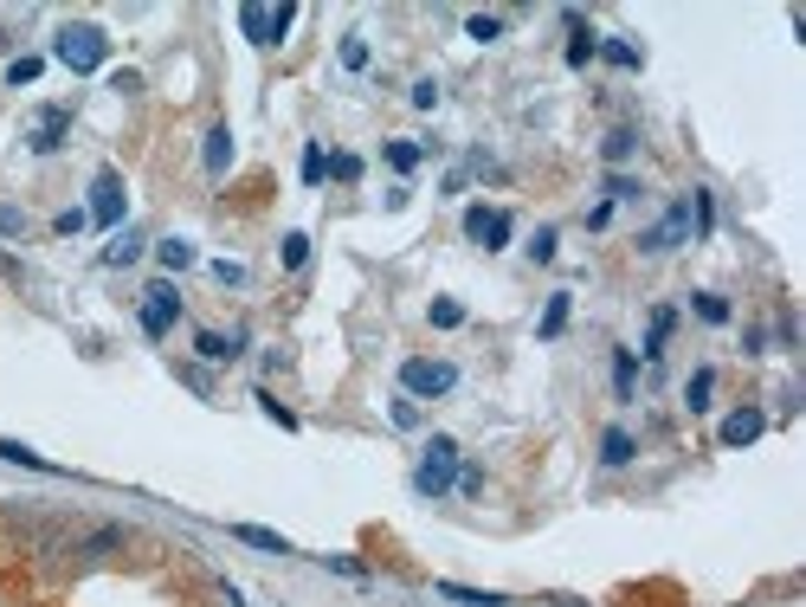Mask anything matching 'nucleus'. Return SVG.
<instances>
[{
  "mask_svg": "<svg viewBox=\"0 0 806 607\" xmlns=\"http://www.w3.org/2000/svg\"><path fill=\"white\" fill-rule=\"evenodd\" d=\"M413 485H420L426 497L452 492V485H458V440L433 433V440H426V453H420V465H413Z\"/></svg>",
  "mask_w": 806,
  "mask_h": 607,
  "instance_id": "1",
  "label": "nucleus"
},
{
  "mask_svg": "<svg viewBox=\"0 0 806 607\" xmlns=\"http://www.w3.org/2000/svg\"><path fill=\"white\" fill-rule=\"evenodd\" d=\"M104 59H111V39H104V27L72 20V27L59 33V65H72V72H97Z\"/></svg>",
  "mask_w": 806,
  "mask_h": 607,
  "instance_id": "2",
  "label": "nucleus"
},
{
  "mask_svg": "<svg viewBox=\"0 0 806 607\" xmlns=\"http://www.w3.org/2000/svg\"><path fill=\"white\" fill-rule=\"evenodd\" d=\"M401 388L406 394H452L458 388V369L452 362H433V356H413V362H401Z\"/></svg>",
  "mask_w": 806,
  "mask_h": 607,
  "instance_id": "3",
  "label": "nucleus"
},
{
  "mask_svg": "<svg viewBox=\"0 0 806 607\" xmlns=\"http://www.w3.org/2000/svg\"><path fill=\"white\" fill-rule=\"evenodd\" d=\"M291 20H297V7H239V33L252 45H278L291 33Z\"/></svg>",
  "mask_w": 806,
  "mask_h": 607,
  "instance_id": "4",
  "label": "nucleus"
},
{
  "mask_svg": "<svg viewBox=\"0 0 806 607\" xmlns=\"http://www.w3.org/2000/svg\"><path fill=\"white\" fill-rule=\"evenodd\" d=\"M175 317H182V291H175L168 278H155V285L143 291V330H148V337H168V330H175Z\"/></svg>",
  "mask_w": 806,
  "mask_h": 607,
  "instance_id": "5",
  "label": "nucleus"
},
{
  "mask_svg": "<svg viewBox=\"0 0 806 607\" xmlns=\"http://www.w3.org/2000/svg\"><path fill=\"white\" fill-rule=\"evenodd\" d=\"M684 239H691V207H684V200H671V207L659 214V227L639 233V246H645V253H678Z\"/></svg>",
  "mask_w": 806,
  "mask_h": 607,
  "instance_id": "6",
  "label": "nucleus"
},
{
  "mask_svg": "<svg viewBox=\"0 0 806 607\" xmlns=\"http://www.w3.org/2000/svg\"><path fill=\"white\" fill-rule=\"evenodd\" d=\"M465 239H477L484 253H497V246L510 239V214H504V207H472V214H465Z\"/></svg>",
  "mask_w": 806,
  "mask_h": 607,
  "instance_id": "7",
  "label": "nucleus"
},
{
  "mask_svg": "<svg viewBox=\"0 0 806 607\" xmlns=\"http://www.w3.org/2000/svg\"><path fill=\"white\" fill-rule=\"evenodd\" d=\"M91 220H97V227H116V220H123V182H116V168H104V175L91 182Z\"/></svg>",
  "mask_w": 806,
  "mask_h": 607,
  "instance_id": "8",
  "label": "nucleus"
},
{
  "mask_svg": "<svg viewBox=\"0 0 806 607\" xmlns=\"http://www.w3.org/2000/svg\"><path fill=\"white\" fill-rule=\"evenodd\" d=\"M762 433H768V414H762V408H735V414L716 426V440H723V446H755Z\"/></svg>",
  "mask_w": 806,
  "mask_h": 607,
  "instance_id": "9",
  "label": "nucleus"
},
{
  "mask_svg": "<svg viewBox=\"0 0 806 607\" xmlns=\"http://www.w3.org/2000/svg\"><path fill=\"white\" fill-rule=\"evenodd\" d=\"M72 130V111H59V104H45V111L33 116V130H27V143H33L39 155H52L59 150V136Z\"/></svg>",
  "mask_w": 806,
  "mask_h": 607,
  "instance_id": "10",
  "label": "nucleus"
},
{
  "mask_svg": "<svg viewBox=\"0 0 806 607\" xmlns=\"http://www.w3.org/2000/svg\"><path fill=\"white\" fill-rule=\"evenodd\" d=\"M561 20H568V65H587V59L600 52V39L587 33V20H581V13H575V7H568Z\"/></svg>",
  "mask_w": 806,
  "mask_h": 607,
  "instance_id": "11",
  "label": "nucleus"
},
{
  "mask_svg": "<svg viewBox=\"0 0 806 607\" xmlns=\"http://www.w3.org/2000/svg\"><path fill=\"white\" fill-rule=\"evenodd\" d=\"M194 349H200L207 362H232V356L246 349V337H239V330H232V337H220V330H200V337H194Z\"/></svg>",
  "mask_w": 806,
  "mask_h": 607,
  "instance_id": "12",
  "label": "nucleus"
},
{
  "mask_svg": "<svg viewBox=\"0 0 806 607\" xmlns=\"http://www.w3.org/2000/svg\"><path fill=\"white\" fill-rule=\"evenodd\" d=\"M671 323H678V310H671V304H659V310H652V323H645V356H652V362L664 356V337H671Z\"/></svg>",
  "mask_w": 806,
  "mask_h": 607,
  "instance_id": "13",
  "label": "nucleus"
},
{
  "mask_svg": "<svg viewBox=\"0 0 806 607\" xmlns=\"http://www.w3.org/2000/svg\"><path fill=\"white\" fill-rule=\"evenodd\" d=\"M136 259H143V233H116L111 246H104V266H136Z\"/></svg>",
  "mask_w": 806,
  "mask_h": 607,
  "instance_id": "14",
  "label": "nucleus"
},
{
  "mask_svg": "<svg viewBox=\"0 0 806 607\" xmlns=\"http://www.w3.org/2000/svg\"><path fill=\"white\" fill-rule=\"evenodd\" d=\"M226 162H232V136H226V123L207 130V175H226Z\"/></svg>",
  "mask_w": 806,
  "mask_h": 607,
  "instance_id": "15",
  "label": "nucleus"
},
{
  "mask_svg": "<svg viewBox=\"0 0 806 607\" xmlns=\"http://www.w3.org/2000/svg\"><path fill=\"white\" fill-rule=\"evenodd\" d=\"M710 394H716V369H696V375L684 381V401H691V414H703V408H710Z\"/></svg>",
  "mask_w": 806,
  "mask_h": 607,
  "instance_id": "16",
  "label": "nucleus"
},
{
  "mask_svg": "<svg viewBox=\"0 0 806 607\" xmlns=\"http://www.w3.org/2000/svg\"><path fill=\"white\" fill-rule=\"evenodd\" d=\"M600 459H607V465H626V459H632V433H626V426H607V433H600Z\"/></svg>",
  "mask_w": 806,
  "mask_h": 607,
  "instance_id": "17",
  "label": "nucleus"
},
{
  "mask_svg": "<svg viewBox=\"0 0 806 607\" xmlns=\"http://www.w3.org/2000/svg\"><path fill=\"white\" fill-rule=\"evenodd\" d=\"M155 259H162L168 271H187L194 266V246H187V239H155Z\"/></svg>",
  "mask_w": 806,
  "mask_h": 607,
  "instance_id": "18",
  "label": "nucleus"
},
{
  "mask_svg": "<svg viewBox=\"0 0 806 607\" xmlns=\"http://www.w3.org/2000/svg\"><path fill=\"white\" fill-rule=\"evenodd\" d=\"M445 601H472V607H504V595H484V588H465V582H440Z\"/></svg>",
  "mask_w": 806,
  "mask_h": 607,
  "instance_id": "19",
  "label": "nucleus"
},
{
  "mask_svg": "<svg viewBox=\"0 0 806 607\" xmlns=\"http://www.w3.org/2000/svg\"><path fill=\"white\" fill-rule=\"evenodd\" d=\"M232 536H239V543H252V549H278V556L291 549V543H285L278 531H258V524H232Z\"/></svg>",
  "mask_w": 806,
  "mask_h": 607,
  "instance_id": "20",
  "label": "nucleus"
},
{
  "mask_svg": "<svg viewBox=\"0 0 806 607\" xmlns=\"http://www.w3.org/2000/svg\"><path fill=\"white\" fill-rule=\"evenodd\" d=\"M684 207H691V227H696V233H710V227H716V200H710V188H696L691 200H684Z\"/></svg>",
  "mask_w": 806,
  "mask_h": 607,
  "instance_id": "21",
  "label": "nucleus"
},
{
  "mask_svg": "<svg viewBox=\"0 0 806 607\" xmlns=\"http://www.w3.org/2000/svg\"><path fill=\"white\" fill-rule=\"evenodd\" d=\"M420 143H388V168H394V175H413V168H420Z\"/></svg>",
  "mask_w": 806,
  "mask_h": 607,
  "instance_id": "22",
  "label": "nucleus"
},
{
  "mask_svg": "<svg viewBox=\"0 0 806 607\" xmlns=\"http://www.w3.org/2000/svg\"><path fill=\"white\" fill-rule=\"evenodd\" d=\"M0 459H13V465H33V472H52V459H39L33 446H20V440H0Z\"/></svg>",
  "mask_w": 806,
  "mask_h": 607,
  "instance_id": "23",
  "label": "nucleus"
},
{
  "mask_svg": "<svg viewBox=\"0 0 806 607\" xmlns=\"http://www.w3.org/2000/svg\"><path fill=\"white\" fill-rule=\"evenodd\" d=\"M600 52H607L613 65H626V72H639V45H632V39H600Z\"/></svg>",
  "mask_w": 806,
  "mask_h": 607,
  "instance_id": "24",
  "label": "nucleus"
},
{
  "mask_svg": "<svg viewBox=\"0 0 806 607\" xmlns=\"http://www.w3.org/2000/svg\"><path fill=\"white\" fill-rule=\"evenodd\" d=\"M696 317H703V323H730V298H716V291H696Z\"/></svg>",
  "mask_w": 806,
  "mask_h": 607,
  "instance_id": "25",
  "label": "nucleus"
},
{
  "mask_svg": "<svg viewBox=\"0 0 806 607\" xmlns=\"http://www.w3.org/2000/svg\"><path fill=\"white\" fill-rule=\"evenodd\" d=\"M613 394H620V401H632V349H620V356H613Z\"/></svg>",
  "mask_w": 806,
  "mask_h": 607,
  "instance_id": "26",
  "label": "nucleus"
},
{
  "mask_svg": "<svg viewBox=\"0 0 806 607\" xmlns=\"http://www.w3.org/2000/svg\"><path fill=\"white\" fill-rule=\"evenodd\" d=\"M433 323H440V330H458V323H465V304H458V298H440V304H433Z\"/></svg>",
  "mask_w": 806,
  "mask_h": 607,
  "instance_id": "27",
  "label": "nucleus"
},
{
  "mask_svg": "<svg viewBox=\"0 0 806 607\" xmlns=\"http://www.w3.org/2000/svg\"><path fill=\"white\" fill-rule=\"evenodd\" d=\"M632 150H639V130H613L607 136V162H626Z\"/></svg>",
  "mask_w": 806,
  "mask_h": 607,
  "instance_id": "28",
  "label": "nucleus"
},
{
  "mask_svg": "<svg viewBox=\"0 0 806 607\" xmlns=\"http://www.w3.org/2000/svg\"><path fill=\"white\" fill-rule=\"evenodd\" d=\"M465 33H472V39H497V33H504V20H497V13H472V20H465Z\"/></svg>",
  "mask_w": 806,
  "mask_h": 607,
  "instance_id": "29",
  "label": "nucleus"
},
{
  "mask_svg": "<svg viewBox=\"0 0 806 607\" xmlns=\"http://www.w3.org/2000/svg\"><path fill=\"white\" fill-rule=\"evenodd\" d=\"M258 408H265V420H278L285 433H297V414L285 408V401H271V394H258Z\"/></svg>",
  "mask_w": 806,
  "mask_h": 607,
  "instance_id": "30",
  "label": "nucleus"
},
{
  "mask_svg": "<svg viewBox=\"0 0 806 607\" xmlns=\"http://www.w3.org/2000/svg\"><path fill=\"white\" fill-rule=\"evenodd\" d=\"M39 72H45L39 59H13V65H7V84H39Z\"/></svg>",
  "mask_w": 806,
  "mask_h": 607,
  "instance_id": "31",
  "label": "nucleus"
},
{
  "mask_svg": "<svg viewBox=\"0 0 806 607\" xmlns=\"http://www.w3.org/2000/svg\"><path fill=\"white\" fill-rule=\"evenodd\" d=\"M561 323H568V298H549V310H542V337H561Z\"/></svg>",
  "mask_w": 806,
  "mask_h": 607,
  "instance_id": "32",
  "label": "nucleus"
},
{
  "mask_svg": "<svg viewBox=\"0 0 806 607\" xmlns=\"http://www.w3.org/2000/svg\"><path fill=\"white\" fill-rule=\"evenodd\" d=\"M323 175H330V155L310 143V150H303V182H323Z\"/></svg>",
  "mask_w": 806,
  "mask_h": 607,
  "instance_id": "33",
  "label": "nucleus"
},
{
  "mask_svg": "<svg viewBox=\"0 0 806 607\" xmlns=\"http://www.w3.org/2000/svg\"><path fill=\"white\" fill-rule=\"evenodd\" d=\"M330 175L335 182H362V155H330Z\"/></svg>",
  "mask_w": 806,
  "mask_h": 607,
  "instance_id": "34",
  "label": "nucleus"
},
{
  "mask_svg": "<svg viewBox=\"0 0 806 607\" xmlns=\"http://www.w3.org/2000/svg\"><path fill=\"white\" fill-rule=\"evenodd\" d=\"M529 259H536V266H549L555 259V227H542L536 239H529Z\"/></svg>",
  "mask_w": 806,
  "mask_h": 607,
  "instance_id": "35",
  "label": "nucleus"
},
{
  "mask_svg": "<svg viewBox=\"0 0 806 607\" xmlns=\"http://www.w3.org/2000/svg\"><path fill=\"white\" fill-rule=\"evenodd\" d=\"M303 259H310V239H303V233H291V239H285V271H297Z\"/></svg>",
  "mask_w": 806,
  "mask_h": 607,
  "instance_id": "36",
  "label": "nucleus"
},
{
  "mask_svg": "<svg viewBox=\"0 0 806 607\" xmlns=\"http://www.w3.org/2000/svg\"><path fill=\"white\" fill-rule=\"evenodd\" d=\"M452 492L477 497V492H484V472H477V465H458V485H452Z\"/></svg>",
  "mask_w": 806,
  "mask_h": 607,
  "instance_id": "37",
  "label": "nucleus"
},
{
  "mask_svg": "<svg viewBox=\"0 0 806 607\" xmlns=\"http://www.w3.org/2000/svg\"><path fill=\"white\" fill-rule=\"evenodd\" d=\"M342 65H349V72H362V65H368V45H362V39H342Z\"/></svg>",
  "mask_w": 806,
  "mask_h": 607,
  "instance_id": "38",
  "label": "nucleus"
},
{
  "mask_svg": "<svg viewBox=\"0 0 806 607\" xmlns=\"http://www.w3.org/2000/svg\"><path fill=\"white\" fill-rule=\"evenodd\" d=\"M413 104H420V111H433V104H440V84H433V78H420V84H413Z\"/></svg>",
  "mask_w": 806,
  "mask_h": 607,
  "instance_id": "39",
  "label": "nucleus"
},
{
  "mask_svg": "<svg viewBox=\"0 0 806 607\" xmlns=\"http://www.w3.org/2000/svg\"><path fill=\"white\" fill-rule=\"evenodd\" d=\"M78 227H84V207H65V214H59V220H52V233H65V239H72Z\"/></svg>",
  "mask_w": 806,
  "mask_h": 607,
  "instance_id": "40",
  "label": "nucleus"
},
{
  "mask_svg": "<svg viewBox=\"0 0 806 607\" xmlns=\"http://www.w3.org/2000/svg\"><path fill=\"white\" fill-rule=\"evenodd\" d=\"M607 194H613V200H632V194H639V182H632V175H613V182H607Z\"/></svg>",
  "mask_w": 806,
  "mask_h": 607,
  "instance_id": "41",
  "label": "nucleus"
},
{
  "mask_svg": "<svg viewBox=\"0 0 806 607\" xmlns=\"http://www.w3.org/2000/svg\"><path fill=\"white\" fill-rule=\"evenodd\" d=\"M394 426H420V408L413 401H394Z\"/></svg>",
  "mask_w": 806,
  "mask_h": 607,
  "instance_id": "42",
  "label": "nucleus"
}]
</instances>
